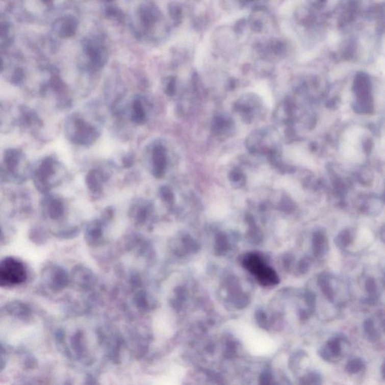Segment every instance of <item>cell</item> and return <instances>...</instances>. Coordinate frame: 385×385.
<instances>
[{
  "mask_svg": "<svg viewBox=\"0 0 385 385\" xmlns=\"http://www.w3.org/2000/svg\"><path fill=\"white\" fill-rule=\"evenodd\" d=\"M365 367L364 361L360 358H354L348 361L346 365V371L348 373L355 374L362 371Z\"/></svg>",
  "mask_w": 385,
  "mask_h": 385,
  "instance_id": "17",
  "label": "cell"
},
{
  "mask_svg": "<svg viewBox=\"0 0 385 385\" xmlns=\"http://www.w3.org/2000/svg\"><path fill=\"white\" fill-rule=\"evenodd\" d=\"M381 375H382V378L385 380V360L382 366H381Z\"/></svg>",
  "mask_w": 385,
  "mask_h": 385,
  "instance_id": "24",
  "label": "cell"
},
{
  "mask_svg": "<svg viewBox=\"0 0 385 385\" xmlns=\"http://www.w3.org/2000/svg\"><path fill=\"white\" fill-rule=\"evenodd\" d=\"M366 290L370 294H374L376 292V284H375L374 279L370 278V279L367 280L366 282Z\"/></svg>",
  "mask_w": 385,
  "mask_h": 385,
  "instance_id": "23",
  "label": "cell"
},
{
  "mask_svg": "<svg viewBox=\"0 0 385 385\" xmlns=\"http://www.w3.org/2000/svg\"><path fill=\"white\" fill-rule=\"evenodd\" d=\"M321 285H322L323 291H324L326 298H327L329 300L332 301L334 298V294L332 288L329 286V282L327 281V280L324 279V281H323V283L321 284Z\"/></svg>",
  "mask_w": 385,
  "mask_h": 385,
  "instance_id": "22",
  "label": "cell"
},
{
  "mask_svg": "<svg viewBox=\"0 0 385 385\" xmlns=\"http://www.w3.org/2000/svg\"><path fill=\"white\" fill-rule=\"evenodd\" d=\"M131 120L137 124H143L147 120V112L140 98L136 97L132 104Z\"/></svg>",
  "mask_w": 385,
  "mask_h": 385,
  "instance_id": "10",
  "label": "cell"
},
{
  "mask_svg": "<svg viewBox=\"0 0 385 385\" xmlns=\"http://www.w3.org/2000/svg\"><path fill=\"white\" fill-rule=\"evenodd\" d=\"M28 278V271L23 263L14 258H6L0 264L2 287L17 286Z\"/></svg>",
  "mask_w": 385,
  "mask_h": 385,
  "instance_id": "1",
  "label": "cell"
},
{
  "mask_svg": "<svg viewBox=\"0 0 385 385\" xmlns=\"http://www.w3.org/2000/svg\"><path fill=\"white\" fill-rule=\"evenodd\" d=\"M364 328L366 336H367L369 340L371 342H375V341L378 340L380 337L379 333L375 329L373 321L372 319H367L364 322Z\"/></svg>",
  "mask_w": 385,
  "mask_h": 385,
  "instance_id": "15",
  "label": "cell"
},
{
  "mask_svg": "<svg viewBox=\"0 0 385 385\" xmlns=\"http://www.w3.org/2000/svg\"><path fill=\"white\" fill-rule=\"evenodd\" d=\"M55 33L61 38H70L75 35L78 29L77 20L72 16L60 17L53 25Z\"/></svg>",
  "mask_w": 385,
  "mask_h": 385,
  "instance_id": "7",
  "label": "cell"
},
{
  "mask_svg": "<svg viewBox=\"0 0 385 385\" xmlns=\"http://www.w3.org/2000/svg\"><path fill=\"white\" fill-rule=\"evenodd\" d=\"M169 13L175 24H179L182 21L183 14H182V7L176 3L170 4L169 6Z\"/></svg>",
  "mask_w": 385,
  "mask_h": 385,
  "instance_id": "16",
  "label": "cell"
},
{
  "mask_svg": "<svg viewBox=\"0 0 385 385\" xmlns=\"http://www.w3.org/2000/svg\"><path fill=\"white\" fill-rule=\"evenodd\" d=\"M138 16L144 29L149 30L152 29L159 20L160 12L158 8L153 5L145 3L139 8Z\"/></svg>",
  "mask_w": 385,
  "mask_h": 385,
  "instance_id": "6",
  "label": "cell"
},
{
  "mask_svg": "<svg viewBox=\"0 0 385 385\" xmlns=\"http://www.w3.org/2000/svg\"><path fill=\"white\" fill-rule=\"evenodd\" d=\"M67 133L72 142L81 145H91L99 137L97 130L79 117H74L68 122Z\"/></svg>",
  "mask_w": 385,
  "mask_h": 385,
  "instance_id": "2",
  "label": "cell"
},
{
  "mask_svg": "<svg viewBox=\"0 0 385 385\" xmlns=\"http://www.w3.org/2000/svg\"><path fill=\"white\" fill-rule=\"evenodd\" d=\"M21 158V152L17 149H9L5 153L4 161L8 169L11 172L15 170Z\"/></svg>",
  "mask_w": 385,
  "mask_h": 385,
  "instance_id": "12",
  "label": "cell"
},
{
  "mask_svg": "<svg viewBox=\"0 0 385 385\" xmlns=\"http://www.w3.org/2000/svg\"><path fill=\"white\" fill-rule=\"evenodd\" d=\"M384 199H385V197H384Z\"/></svg>",
  "mask_w": 385,
  "mask_h": 385,
  "instance_id": "25",
  "label": "cell"
},
{
  "mask_svg": "<svg viewBox=\"0 0 385 385\" xmlns=\"http://www.w3.org/2000/svg\"><path fill=\"white\" fill-rule=\"evenodd\" d=\"M261 102L256 96L247 95L242 96L236 104L235 109L242 115L244 120L251 121L254 117L255 112L259 109Z\"/></svg>",
  "mask_w": 385,
  "mask_h": 385,
  "instance_id": "5",
  "label": "cell"
},
{
  "mask_svg": "<svg viewBox=\"0 0 385 385\" xmlns=\"http://www.w3.org/2000/svg\"><path fill=\"white\" fill-rule=\"evenodd\" d=\"M21 122L26 127H34L42 124L38 115L32 110H23L22 112Z\"/></svg>",
  "mask_w": 385,
  "mask_h": 385,
  "instance_id": "13",
  "label": "cell"
},
{
  "mask_svg": "<svg viewBox=\"0 0 385 385\" xmlns=\"http://www.w3.org/2000/svg\"><path fill=\"white\" fill-rule=\"evenodd\" d=\"M232 127V120L226 115H216L212 121V131L215 134L223 135Z\"/></svg>",
  "mask_w": 385,
  "mask_h": 385,
  "instance_id": "11",
  "label": "cell"
},
{
  "mask_svg": "<svg viewBox=\"0 0 385 385\" xmlns=\"http://www.w3.org/2000/svg\"><path fill=\"white\" fill-rule=\"evenodd\" d=\"M153 167L156 173H161L164 170L166 164V150L162 145H158L153 150Z\"/></svg>",
  "mask_w": 385,
  "mask_h": 385,
  "instance_id": "9",
  "label": "cell"
},
{
  "mask_svg": "<svg viewBox=\"0 0 385 385\" xmlns=\"http://www.w3.org/2000/svg\"><path fill=\"white\" fill-rule=\"evenodd\" d=\"M104 13L109 18L114 19L118 21H122L124 19V14L122 12L121 9L112 3H107L105 6Z\"/></svg>",
  "mask_w": 385,
  "mask_h": 385,
  "instance_id": "14",
  "label": "cell"
},
{
  "mask_svg": "<svg viewBox=\"0 0 385 385\" xmlns=\"http://www.w3.org/2000/svg\"><path fill=\"white\" fill-rule=\"evenodd\" d=\"M321 383L320 375L317 373H309L301 379L300 385H318Z\"/></svg>",
  "mask_w": 385,
  "mask_h": 385,
  "instance_id": "19",
  "label": "cell"
},
{
  "mask_svg": "<svg viewBox=\"0 0 385 385\" xmlns=\"http://www.w3.org/2000/svg\"><path fill=\"white\" fill-rule=\"evenodd\" d=\"M24 79V72L23 69L20 68H17L12 74L11 77V82L14 85H19L21 83L22 81Z\"/></svg>",
  "mask_w": 385,
  "mask_h": 385,
  "instance_id": "21",
  "label": "cell"
},
{
  "mask_svg": "<svg viewBox=\"0 0 385 385\" xmlns=\"http://www.w3.org/2000/svg\"><path fill=\"white\" fill-rule=\"evenodd\" d=\"M352 242V237L349 230H344L341 232L337 239V245L341 248H345Z\"/></svg>",
  "mask_w": 385,
  "mask_h": 385,
  "instance_id": "18",
  "label": "cell"
},
{
  "mask_svg": "<svg viewBox=\"0 0 385 385\" xmlns=\"http://www.w3.org/2000/svg\"><path fill=\"white\" fill-rule=\"evenodd\" d=\"M244 266L264 286H272L278 283V278L275 271L255 254H249L245 261Z\"/></svg>",
  "mask_w": 385,
  "mask_h": 385,
  "instance_id": "3",
  "label": "cell"
},
{
  "mask_svg": "<svg viewBox=\"0 0 385 385\" xmlns=\"http://www.w3.org/2000/svg\"><path fill=\"white\" fill-rule=\"evenodd\" d=\"M342 354V346L340 340L338 338L331 339L326 344L325 348L320 351L321 357L326 361H331L336 356H340Z\"/></svg>",
  "mask_w": 385,
  "mask_h": 385,
  "instance_id": "8",
  "label": "cell"
},
{
  "mask_svg": "<svg viewBox=\"0 0 385 385\" xmlns=\"http://www.w3.org/2000/svg\"><path fill=\"white\" fill-rule=\"evenodd\" d=\"M84 53L90 61V66L95 70L102 69L108 59L107 50L99 40L86 38L82 42Z\"/></svg>",
  "mask_w": 385,
  "mask_h": 385,
  "instance_id": "4",
  "label": "cell"
},
{
  "mask_svg": "<svg viewBox=\"0 0 385 385\" xmlns=\"http://www.w3.org/2000/svg\"><path fill=\"white\" fill-rule=\"evenodd\" d=\"M164 90L168 96H173L176 91V79L173 77L166 79L164 85Z\"/></svg>",
  "mask_w": 385,
  "mask_h": 385,
  "instance_id": "20",
  "label": "cell"
}]
</instances>
